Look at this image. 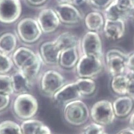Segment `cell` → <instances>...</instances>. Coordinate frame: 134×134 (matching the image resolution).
Segmentation results:
<instances>
[{
	"label": "cell",
	"instance_id": "obj_1",
	"mask_svg": "<svg viewBox=\"0 0 134 134\" xmlns=\"http://www.w3.org/2000/svg\"><path fill=\"white\" fill-rule=\"evenodd\" d=\"M90 116L87 105L78 99L66 104L64 109V116L69 124L75 126L86 124Z\"/></svg>",
	"mask_w": 134,
	"mask_h": 134
},
{
	"label": "cell",
	"instance_id": "obj_2",
	"mask_svg": "<svg viewBox=\"0 0 134 134\" xmlns=\"http://www.w3.org/2000/svg\"><path fill=\"white\" fill-rule=\"evenodd\" d=\"M90 115L93 122L103 126L111 125L116 117L113 104L106 99L100 100L93 104Z\"/></svg>",
	"mask_w": 134,
	"mask_h": 134
},
{
	"label": "cell",
	"instance_id": "obj_3",
	"mask_svg": "<svg viewBox=\"0 0 134 134\" xmlns=\"http://www.w3.org/2000/svg\"><path fill=\"white\" fill-rule=\"evenodd\" d=\"M38 110L37 99L29 93L18 95L13 103V111L19 118L28 120L33 117Z\"/></svg>",
	"mask_w": 134,
	"mask_h": 134
},
{
	"label": "cell",
	"instance_id": "obj_4",
	"mask_svg": "<svg viewBox=\"0 0 134 134\" xmlns=\"http://www.w3.org/2000/svg\"><path fill=\"white\" fill-rule=\"evenodd\" d=\"M17 31L20 38L27 43L36 42L42 33L37 20L30 17L21 19L17 25Z\"/></svg>",
	"mask_w": 134,
	"mask_h": 134
},
{
	"label": "cell",
	"instance_id": "obj_5",
	"mask_svg": "<svg viewBox=\"0 0 134 134\" xmlns=\"http://www.w3.org/2000/svg\"><path fill=\"white\" fill-rule=\"evenodd\" d=\"M103 64L100 58L83 55L76 65L78 76L82 78H91L100 73Z\"/></svg>",
	"mask_w": 134,
	"mask_h": 134
},
{
	"label": "cell",
	"instance_id": "obj_6",
	"mask_svg": "<svg viewBox=\"0 0 134 134\" xmlns=\"http://www.w3.org/2000/svg\"><path fill=\"white\" fill-rule=\"evenodd\" d=\"M128 57L125 53L119 50L112 49L108 52L106 56V64L113 77L125 73L127 67Z\"/></svg>",
	"mask_w": 134,
	"mask_h": 134
},
{
	"label": "cell",
	"instance_id": "obj_7",
	"mask_svg": "<svg viewBox=\"0 0 134 134\" xmlns=\"http://www.w3.org/2000/svg\"><path fill=\"white\" fill-rule=\"evenodd\" d=\"M22 7L20 0H0V22L9 24L20 17Z\"/></svg>",
	"mask_w": 134,
	"mask_h": 134
},
{
	"label": "cell",
	"instance_id": "obj_8",
	"mask_svg": "<svg viewBox=\"0 0 134 134\" xmlns=\"http://www.w3.org/2000/svg\"><path fill=\"white\" fill-rule=\"evenodd\" d=\"M64 85V76L56 71H47L42 76L41 88L42 91L46 94L53 95Z\"/></svg>",
	"mask_w": 134,
	"mask_h": 134
},
{
	"label": "cell",
	"instance_id": "obj_9",
	"mask_svg": "<svg viewBox=\"0 0 134 134\" xmlns=\"http://www.w3.org/2000/svg\"><path fill=\"white\" fill-rule=\"evenodd\" d=\"M41 56L26 47H20L13 53L12 60L18 70L21 71L36 63Z\"/></svg>",
	"mask_w": 134,
	"mask_h": 134
},
{
	"label": "cell",
	"instance_id": "obj_10",
	"mask_svg": "<svg viewBox=\"0 0 134 134\" xmlns=\"http://www.w3.org/2000/svg\"><path fill=\"white\" fill-rule=\"evenodd\" d=\"M81 49L83 55L101 57L102 41L96 32L89 31L84 35L81 41Z\"/></svg>",
	"mask_w": 134,
	"mask_h": 134
},
{
	"label": "cell",
	"instance_id": "obj_11",
	"mask_svg": "<svg viewBox=\"0 0 134 134\" xmlns=\"http://www.w3.org/2000/svg\"><path fill=\"white\" fill-rule=\"evenodd\" d=\"M37 21L42 32L46 34L55 32L60 23L55 10L50 8L44 9L40 11Z\"/></svg>",
	"mask_w": 134,
	"mask_h": 134
},
{
	"label": "cell",
	"instance_id": "obj_12",
	"mask_svg": "<svg viewBox=\"0 0 134 134\" xmlns=\"http://www.w3.org/2000/svg\"><path fill=\"white\" fill-rule=\"evenodd\" d=\"M61 23L73 25L76 24L81 20V13L76 7L71 3H60L54 9Z\"/></svg>",
	"mask_w": 134,
	"mask_h": 134
},
{
	"label": "cell",
	"instance_id": "obj_13",
	"mask_svg": "<svg viewBox=\"0 0 134 134\" xmlns=\"http://www.w3.org/2000/svg\"><path fill=\"white\" fill-rule=\"evenodd\" d=\"M82 96L75 82L65 85L53 95V99L55 101L65 105L71 102L80 99Z\"/></svg>",
	"mask_w": 134,
	"mask_h": 134
},
{
	"label": "cell",
	"instance_id": "obj_14",
	"mask_svg": "<svg viewBox=\"0 0 134 134\" xmlns=\"http://www.w3.org/2000/svg\"><path fill=\"white\" fill-rule=\"evenodd\" d=\"M62 52L55 41L45 42L40 47V56L46 63L49 65L59 64Z\"/></svg>",
	"mask_w": 134,
	"mask_h": 134
},
{
	"label": "cell",
	"instance_id": "obj_15",
	"mask_svg": "<svg viewBox=\"0 0 134 134\" xmlns=\"http://www.w3.org/2000/svg\"><path fill=\"white\" fill-rule=\"evenodd\" d=\"M106 37L110 40L115 41L123 37L125 33V24L122 19H106L104 25Z\"/></svg>",
	"mask_w": 134,
	"mask_h": 134
},
{
	"label": "cell",
	"instance_id": "obj_16",
	"mask_svg": "<svg viewBox=\"0 0 134 134\" xmlns=\"http://www.w3.org/2000/svg\"><path fill=\"white\" fill-rule=\"evenodd\" d=\"M134 106L133 99L129 96H121L113 103L115 115L118 118H125L129 115Z\"/></svg>",
	"mask_w": 134,
	"mask_h": 134
},
{
	"label": "cell",
	"instance_id": "obj_17",
	"mask_svg": "<svg viewBox=\"0 0 134 134\" xmlns=\"http://www.w3.org/2000/svg\"><path fill=\"white\" fill-rule=\"evenodd\" d=\"M79 59L76 47L63 50L60 56L59 64L65 69H71L76 65Z\"/></svg>",
	"mask_w": 134,
	"mask_h": 134
},
{
	"label": "cell",
	"instance_id": "obj_18",
	"mask_svg": "<svg viewBox=\"0 0 134 134\" xmlns=\"http://www.w3.org/2000/svg\"><path fill=\"white\" fill-rule=\"evenodd\" d=\"M11 77L14 92L21 94L29 90L31 81L20 71L18 70L13 73Z\"/></svg>",
	"mask_w": 134,
	"mask_h": 134
},
{
	"label": "cell",
	"instance_id": "obj_19",
	"mask_svg": "<svg viewBox=\"0 0 134 134\" xmlns=\"http://www.w3.org/2000/svg\"><path fill=\"white\" fill-rule=\"evenodd\" d=\"M17 37L11 32L3 33L0 36V52L8 55L16 50Z\"/></svg>",
	"mask_w": 134,
	"mask_h": 134
},
{
	"label": "cell",
	"instance_id": "obj_20",
	"mask_svg": "<svg viewBox=\"0 0 134 134\" xmlns=\"http://www.w3.org/2000/svg\"><path fill=\"white\" fill-rule=\"evenodd\" d=\"M104 20L102 14L98 12L92 11L87 15L85 19V23L87 28L92 32L100 30L104 25Z\"/></svg>",
	"mask_w": 134,
	"mask_h": 134
},
{
	"label": "cell",
	"instance_id": "obj_21",
	"mask_svg": "<svg viewBox=\"0 0 134 134\" xmlns=\"http://www.w3.org/2000/svg\"><path fill=\"white\" fill-rule=\"evenodd\" d=\"M130 77L126 75H119L113 77L111 87L113 92L120 96L127 95V88Z\"/></svg>",
	"mask_w": 134,
	"mask_h": 134
},
{
	"label": "cell",
	"instance_id": "obj_22",
	"mask_svg": "<svg viewBox=\"0 0 134 134\" xmlns=\"http://www.w3.org/2000/svg\"><path fill=\"white\" fill-rule=\"evenodd\" d=\"M82 96H90L96 89V83L90 78L80 77L74 82Z\"/></svg>",
	"mask_w": 134,
	"mask_h": 134
},
{
	"label": "cell",
	"instance_id": "obj_23",
	"mask_svg": "<svg viewBox=\"0 0 134 134\" xmlns=\"http://www.w3.org/2000/svg\"><path fill=\"white\" fill-rule=\"evenodd\" d=\"M55 41L62 51L67 49L77 47L78 43L76 36L69 32L62 33Z\"/></svg>",
	"mask_w": 134,
	"mask_h": 134
},
{
	"label": "cell",
	"instance_id": "obj_24",
	"mask_svg": "<svg viewBox=\"0 0 134 134\" xmlns=\"http://www.w3.org/2000/svg\"><path fill=\"white\" fill-rule=\"evenodd\" d=\"M43 124L37 120L28 119L24 121L20 126L22 134H37Z\"/></svg>",
	"mask_w": 134,
	"mask_h": 134
},
{
	"label": "cell",
	"instance_id": "obj_25",
	"mask_svg": "<svg viewBox=\"0 0 134 134\" xmlns=\"http://www.w3.org/2000/svg\"><path fill=\"white\" fill-rule=\"evenodd\" d=\"M0 134H22L20 126L16 122L7 120L0 123Z\"/></svg>",
	"mask_w": 134,
	"mask_h": 134
},
{
	"label": "cell",
	"instance_id": "obj_26",
	"mask_svg": "<svg viewBox=\"0 0 134 134\" xmlns=\"http://www.w3.org/2000/svg\"><path fill=\"white\" fill-rule=\"evenodd\" d=\"M13 92L11 77L6 74H0V93L10 95Z\"/></svg>",
	"mask_w": 134,
	"mask_h": 134
},
{
	"label": "cell",
	"instance_id": "obj_27",
	"mask_svg": "<svg viewBox=\"0 0 134 134\" xmlns=\"http://www.w3.org/2000/svg\"><path fill=\"white\" fill-rule=\"evenodd\" d=\"M112 2L124 16H126L134 6L132 0H114Z\"/></svg>",
	"mask_w": 134,
	"mask_h": 134
},
{
	"label": "cell",
	"instance_id": "obj_28",
	"mask_svg": "<svg viewBox=\"0 0 134 134\" xmlns=\"http://www.w3.org/2000/svg\"><path fill=\"white\" fill-rule=\"evenodd\" d=\"M12 60L8 55L0 52V74H6L12 69Z\"/></svg>",
	"mask_w": 134,
	"mask_h": 134
},
{
	"label": "cell",
	"instance_id": "obj_29",
	"mask_svg": "<svg viewBox=\"0 0 134 134\" xmlns=\"http://www.w3.org/2000/svg\"><path fill=\"white\" fill-rule=\"evenodd\" d=\"M104 132V126L93 122L85 127L82 134H103Z\"/></svg>",
	"mask_w": 134,
	"mask_h": 134
},
{
	"label": "cell",
	"instance_id": "obj_30",
	"mask_svg": "<svg viewBox=\"0 0 134 134\" xmlns=\"http://www.w3.org/2000/svg\"><path fill=\"white\" fill-rule=\"evenodd\" d=\"M113 0H90L91 4L98 8H105L108 7Z\"/></svg>",
	"mask_w": 134,
	"mask_h": 134
},
{
	"label": "cell",
	"instance_id": "obj_31",
	"mask_svg": "<svg viewBox=\"0 0 134 134\" xmlns=\"http://www.w3.org/2000/svg\"><path fill=\"white\" fill-rule=\"evenodd\" d=\"M10 95L0 93V111L6 109L10 103Z\"/></svg>",
	"mask_w": 134,
	"mask_h": 134
},
{
	"label": "cell",
	"instance_id": "obj_32",
	"mask_svg": "<svg viewBox=\"0 0 134 134\" xmlns=\"http://www.w3.org/2000/svg\"><path fill=\"white\" fill-rule=\"evenodd\" d=\"M127 95L134 99V78H130L128 85Z\"/></svg>",
	"mask_w": 134,
	"mask_h": 134
},
{
	"label": "cell",
	"instance_id": "obj_33",
	"mask_svg": "<svg viewBox=\"0 0 134 134\" xmlns=\"http://www.w3.org/2000/svg\"><path fill=\"white\" fill-rule=\"evenodd\" d=\"M127 68L128 69L130 72L134 69V53L128 57Z\"/></svg>",
	"mask_w": 134,
	"mask_h": 134
},
{
	"label": "cell",
	"instance_id": "obj_34",
	"mask_svg": "<svg viewBox=\"0 0 134 134\" xmlns=\"http://www.w3.org/2000/svg\"><path fill=\"white\" fill-rule=\"evenodd\" d=\"M37 134H52L50 129L47 126L43 125L40 128Z\"/></svg>",
	"mask_w": 134,
	"mask_h": 134
},
{
	"label": "cell",
	"instance_id": "obj_35",
	"mask_svg": "<svg viewBox=\"0 0 134 134\" xmlns=\"http://www.w3.org/2000/svg\"><path fill=\"white\" fill-rule=\"evenodd\" d=\"M47 0H27L30 4L34 6L41 5L44 3Z\"/></svg>",
	"mask_w": 134,
	"mask_h": 134
},
{
	"label": "cell",
	"instance_id": "obj_36",
	"mask_svg": "<svg viewBox=\"0 0 134 134\" xmlns=\"http://www.w3.org/2000/svg\"><path fill=\"white\" fill-rule=\"evenodd\" d=\"M116 134H134V130L130 127H128L120 130Z\"/></svg>",
	"mask_w": 134,
	"mask_h": 134
},
{
	"label": "cell",
	"instance_id": "obj_37",
	"mask_svg": "<svg viewBox=\"0 0 134 134\" xmlns=\"http://www.w3.org/2000/svg\"><path fill=\"white\" fill-rule=\"evenodd\" d=\"M87 0H72L71 4L74 5L75 7H79L83 4Z\"/></svg>",
	"mask_w": 134,
	"mask_h": 134
},
{
	"label": "cell",
	"instance_id": "obj_38",
	"mask_svg": "<svg viewBox=\"0 0 134 134\" xmlns=\"http://www.w3.org/2000/svg\"><path fill=\"white\" fill-rule=\"evenodd\" d=\"M129 124L130 125V127L134 130V112H133L130 115L129 120Z\"/></svg>",
	"mask_w": 134,
	"mask_h": 134
},
{
	"label": "cell",
	"instance_id": "obj_39",
	"mask_svg": "<svg viewBox=\"0 0 134 134\" xmlns=\"http://www.w3.org/2000/svg\"><path fill=\"white\" fill-rule=\"evenodd\" d=\"M60 3H71L72 0H59Z\"/></svg>",
	"mask_w": 134,
	"mask_h": 134
},
{
	"label": "cell",
	"instance_id": "obj_40",
	"mask_svg": "<svg viewBox=\"0 0 134 134\" xmlns=\"http://www.w3.org/2000/svg\"><path fill=\"white\" fill-rule=\"evenodd\" d=\"M130 75L131 76V78H134V69L132 71H130Z\"/></svg>",
	"mask_w": 134,
	"mask_h": 134
},
{
	"label": "cell",
	"instance_id": "obj_41",
	"mask_svg": "<svg viewBox=\"0 0 134 134\" xmlns=\"http://www.w3.org/2000/svg\"><path fill=\"white\" fill-rule=\"evenodd\" d=\"M103 134H109V133H107V132H104Z\"/></svg>",
	"mask_w": 134,
	"mask_h": 134
},
{
	"label": "cell",
	"instance_id": "obj_42",
	"mask_svg": "<svg viewBox=\"0 0 134 134\" xmlns=\"http://www.w3.org/2000/svg\"><path fill=\"white\" fill-rule=\"evenodd\" d=\"M132 1L133 2V3H134V0H132Z\"/></svg>",
	"mask_w": 134,
	"mask_h": 134
},
{
	"label": "cell",
	"instance_id": "obj_43",
	"mask_svg": "<svg viewBox=\"0 0 134 134\" xmlns=\"http://www.w3.org/2000/svg\"><path fill=\"white\" fill-rule=\"evenodd\" d=\"M87 1H90V0H87Z\"/></svg>",
	"mask_w": 134,
	"mask_h": 134
},
{
	"label": "cell",
	"instance_id": "obj_44",
	"mask_svg": "<svg viewBox=\"0 0 134 134\" xmlns=\"http://www.w3.org/2000/svg\"><path fill=\"white\" fill-rule=\"evenodd\" d=\"M133 19H134V16H133Z\"/></svg>",
	"mask_w": 134,
	"mask_h": 134
}]
</instances>
